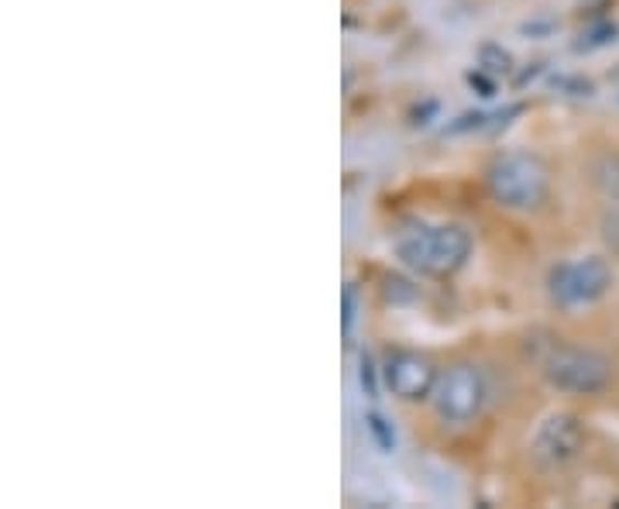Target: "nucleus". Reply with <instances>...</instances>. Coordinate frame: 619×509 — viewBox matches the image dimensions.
Returning a JSON list of instances; mask_svg holds the SVG:
<instances>
[{
    "mask_svg": "<svg viewBox=\"0 0 619 509\" xmlns=\"http://www.w3.org/2000/svg\"><path fill=\"white\" fill-rule=\"evenodd\" d=\"M489 193L495 204L509 210H534L548 197V169L537 155L527 152H509L500 155L489 165Z\"/></svg>",
    "mask_w": 619,
    "mask_h": 509,
    "instance_id": "obj_3",
    "label": "nucleus"
},
{
    "mask_svg": "<svg viewBox=\"0 0 619 509\" xmlns=\"http://www.w3.org/2000/svg\"><path fill=\"white\" fill-rule=\"evenodd\" d=\"M485 379L475 366H468V361H461V366H451L448 372L437 375V385H434V409L440 420L448 424H472L482 406H485Z\"/></svg>",
    "mask_w": 619,
    "mask_h": 509,
    "instance_id": "obj_5",
    "label": "nucleus"
},
{
    "mask_svg": "<svg viewBox=\"0 0 619 509\" xmlns=\"http://www.w3.org/2000/svg\"><path fill=\"white\" fill-rule=\"evenodd\" d=\"M585 448V424L575 414H551L534 433V458L548 468L572 465Z\"/></svg>",
    "mask_w": 619,
    "mask_h": 509,
    "instance_id": "obj_7",
    "label": "nucleus"
},
{
    "mask_svg": "<svg viewBox=\"0 0 619 509\" xmlns=\"http://www.w3.org/2000/svg\"><path fill=\"white\" fill-rule=\"evenodd\" d=\"M612 286H616L612 262L603 255H585L575 262L554 265L551 279H548V293H551L554 306L575 313V310L596 306L599 300H606Z\"/></svg>",
    "mask_w": 619,
    "mask_h": 509,
    "instance_id": "obj_2",
    "label": "nucleus"
},
{
    "mask_svg": "<svg viewBox=\"0 0 619 509\" xmlns=\"http://www.w3.org/2000/svg\"><path fill=\"white\" fill-rule=\"evenodd\" d=\"M358 382H362L365 396L376 400V393H379V385H376V366H371L368 355H362V361H358Z\"/></svg>",
    "mask_w": 619,
    "mask_h": 509,
    "instance_id": "obj_11",
    "label": "nucleus"
},
{
    "mask_svg": "<svg viewBox=\"0 0 619 509\" xmlns=\"http://www.w3.org/2000/svg\"><path fill=\"white\" fill-rule=\"evenodd\" d=\"M479 59H482V66L489 72H506L509 69V53H503L500 45H485L482 53H479Z\"/></svg>",
    "mask_w": 619,
    "mask_h": 509,
    "instance_id": "obj_10",
    "label": "nucleus"
},
{
    "mask_svg": "<svg viewBox=\"0 0 619 509\" xmlns=\"http://www.w3.org/2000/svg\"><path fill=\"white\" fill-rule=\"evenodd\" d=\"M365 427H368V433L376 438V444L382 451H396V430H392V424L382 414H376V409H371V414L365 417Z\"/></svg>",
    "mask_w": 619,
    "mask_h": 509,
    "instance_id": "obj_8",
    "label": "nucleus"
},
{
    "mask_svg": "<svg viewBox=\"0 0 619 509\" xmlns=\"http://www.w3.org/2000/svg\"><path fill=\"white\" fill-rule=\"evenodd\" d=\"M437 369L427 355L420 351H392L382 366V382L392 396H400L406 403H420V400H431L434 396V385H437Z\"/></svg>",
    "mask_w": 619,
    "mask_h": 509,
    "instance_id": "obj_6",
    "label": "nucleus"
},
{
    "mask_svg": "<svg viewBox=\"0 0 619 509\" xmlns=\"http://www.w3.org/2000/svg\"><path fill=\"white\" fill-rule=\"evenodd\" d=\"M472 255V234L458 224H437V228H413L400 241H396V258L406 269L431 276V279H448Z\"/></svg>",
    "mask_w": 619,
    "mask_h": 509,
    "instance_id": "obj_1",
    "label": "nucleus"
},
{
    "mask_svg": "<svg viewBox=\"0 0 619 509\" xmlns=\"http://www.w3.org/2000/svg\"><path fill=\"white\" fill-rule=\"evenodd\" d=\"M355 321H358V289H355V282H348V286H344V306H341V327H344V334L355 331Z\"/></svg>",
    "mask_w": 619,
    "mask_h": 509,
    "instance_id": "obj_9",
    "label": "nucleus"
},
{
    "mask_svg": "<svg viewBox=\"0 0 619 509\" xmlns=\"http://www.w3.org/2000/svg\"><path fill=\"white\" fill-rule=\"evenodd\" d=\"M543 379H548L554 390L572 393V396H596L612 382V366L609 358L578 348V345H554L543 358Z\"/></svg>",
    "mask_w": 619,
    "mask_h": 509,
    "instance_id": "obj_4",
    "label": "nucleus"
}]
</instances>
